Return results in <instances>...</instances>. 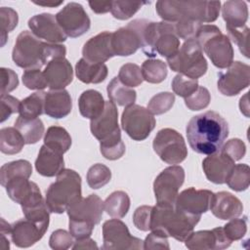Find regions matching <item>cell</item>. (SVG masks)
I'll return each mask as SVG.
<instances>
[{
    "label": "cell",
    "mask_w": 250,
    "mask_h": 250,
    "mask_svg": "<svg viewBox=\"0 0 250 250\" xmlns=\"http://www.w3.org/2000/svg\"><path fill=\"white\" fill-rule=\"evenodd\" d=\"M189 146L200 154L218 152L229 136L228 122L218 112L209 110L193 116L186 128Z\"/></svg>",
    "instance_id": "1"
},
{
    "label": "cell",
    "mask_w": 250,
    "mask_h": 250,
    "mask_svg": "<svg viewBox=\"0 0 250 250\" xmlns=\"http://www.w3.org/2000/svg\"><path fill=\"white\" fill-rule=\"evenodd\" d=\"M65 54V46L45 42L32 32L23 30L17 37L12 59L19 67L25 70L40 69L54 59L64 58Z\"/></svg>",
    "instance_id": "2"
},
{
    "label": "cell",
    "mask_w": 250,
    "mask_h": 250,
    "mask_svg": "<svg viewBox=\"0 0 250 250\" xmlns=\"http://www.w3.org/2000/svg\"><path fill=\"white\" fill-rule=\"evenodd\" d=\"M156 12L163 21L188 20L202 22L215 21L220 13V1H157Z\"/></svg>",
    "instance_id": "3"
},
{
    "label": "cell",
    "mask_w": 250,
    "mask_h": 250,
    "mask_svg": "<svg viewBox=\"0 0 250 250\" xmlns=\"http://www.w3.org/2000/svg\"><path fill=\"white\" fill-rule=\"evenodd\" d=\"M201 216L188 214L174 205L152 206L150 229L158 230L178 241L185 242L192 233Z\"/></svg>",
    "instance_id": "4"
},
{
    "label": "cell",
    "mask_w": 250,
    "mask_h": 250,
    "mask_svg": "<svg viewBox=\"0 0 250 250\" xmlns=\"http://www.w3.org/2000/svg\"><path fill=\"white\" fill-rule=\"evenodd\" d=\"M81 177L71 169H63L46 190L45 202L50 212L62 214L81 198Z\"/></svg>",
    "instance_id": "5"
},
{
    "label": "cell",
    "mask_w": 250,
    "mask_h": 250,
    "mask_svg": "<svg viewBox=\"0 0 250 250\" xmlns=\"http://www.w3.org/2000/svg\"><path fill=\"white\" fill-rule=\"evenodd\" d=\"M194 39L216 67L227 68L233 62L231 42L216 25L201 24Z\"/></svg>",
    "instance_id": "6"
},
{
    "label": "cell",
    "mask_w": 250,
    "mask_h": 250,
    "mask_svg": "<svg viewBox=\"0 0 250 250\" xmlns=\"http://www.w3.org/2000/svg\"><path fill=\"white\" fill-rule=\"evenodd\" d=\"M169 67L192 79L203 76L208 68L203 51L195 39L184 42L175 55L167 59Z\"/></svg>",
    "instance_id": "7"
},
{
    "label": "cell",
    "mask_w": 250,
    "mask_h": 250,
    "mask_svg": "<svg viewBox=\"0 0 250 250\" xmlns=\"http://www.w3.org/2000/svg\"><path fill=\"white\" fill-rule=\"evenodd\" d=\"M152 146L159 158L168 164H179L188 156L183 136L171 128L159 130L153 139Z\"/></svg>",
    "instance_id": "8"
},
{
    "label": "cell",
    "mask_w": 250,
    "mask_h": 250,
    "mask_svg": "<svg viewBox=\"0 0 250 250\" xmlns=\"http://www.w3.org/2000/svg\"><path fill=\"white\" fill-rule=\"evenodd\" d=\"M156 124L153 114L139 104L126 106L121 116V126L125 133L134 141L146 140Z\"/></svg>",
    "instance_id": "9"
},
{
    "label": "cell",
    "mask_w": 250,
    "mask_h": 250,
    "mask_svg": "<svg viewBox=\"0 0 250 250\" xmlns=\"http://www.w3.org/2000/svg\"><path fill=\"white\" fill-rule=\"evenodd\" d=\"M92 135L100 141V145H113L122 141L118 125V110L115 104L106 101L104 111L90 122Z\"/></svg>",
    "instance_id": "10"
},
{
    "label": "cell",
    "mask_w": 250,
    "mask_h": 250,
    "mask_svg": "<svg viewBox=\"0 0 250 250\" xmlns=\"http://www.w3.org/2000/svg\"><path fill=\"white\" fill-rule=\"evenodd\" d=\"M185 181V170L179 165L165 168L154 180L153 191L157 204L174 205Z\"/></svg>",
    "instance_id": "11"
},
{
    "label": "cell",
    "mask_w": 250,
    "mask_h": 250,
    "mask_svg": "<svg viewBox=\"0 0 250 250\" xmlns=\"http://www.w3.org/2000/svg\"><path fill=\"white\" fill-rule=\"evenodd\" d=\"M103 249L131 250L143 248V240L131 235L127 226L117 218L103 225Z\"/></svg>",
    "instance_id": "12"
},
{
    "label": "cell",
    "mask_w": 250,
    "mask_h": 250,
    "mask_svg": "<svg viewBox=\"0 0 250 250\" xmlns=\"http://www.w3.org/2000/svg\"><path fill=\"white\" fill-rule=\"evenodd\" d=\"M57 21L66 36L75 38L85 34L91 26V21L83 6L76 2L66 4L56 15Z\"/></svg>",
    "instance_id": "13"
},
{
    "label": "cell",
    "mask_w": 250,
    "mask_h": 250,
    "mask_svg": "<svg viewBox=\"0 0 250 250\" xmlns=\"http://www.w3.org/2000/svg\"><path fill=\"white\" fill-rule=\"evenodd\" d=\"M218 90L224 96L232 97L246 89L250 83V66L239 61L232 62L225 71L218 73Z\"/></svg>",
    "instance_id": "14"
},
{
    "label": "cell",
    "mask_w": 250,
    "mask_h": 250,
    "mask_svg": "<svg viewBox=\"0 0 250 250\" xmlns=\"http://www.w3.org/2000/svg\"><path fill=\"white\" fill-rule=\"evenodd\" d=\"M28 179L22 176L16 177L4 186L9 197L16 203L21 204V208L31 207L45 201L38 186Z\"/></svg>",
    "instance_id": "15"
},
{
    "label": "cell",
    "mask_w": 250,
    "mask_h": 250,
    "mask_svg": "<svg viewBox=\"0 0 250 250\" xmlns=\"http://www.w3.org/2000/svg\"><path fill=\"white\" fill-rule=\"evenodd\" d=\"M143 20H134L126 26L112 32V48L115 56L127 57L142 47L141 28Z\"/></svg>",
    "instance_id": "16"
},
{
    "label": "cell",
    "mask_w": 250,
    "mask_h": 250,
    "mask_svg": "<svg viewBox=\"0 0 250 250\" xmlns=\"http://www.w3.org/2000/svg\"><path fill=\"white\" fill-rule=\"evenodd\" d=\"M104 201L97 194H90L86 198H79L66 210L69 220L98 225L103 217Z\"/></svg>",
    "instance_id": "17"
},
{
    "label": "cell",
    "mask_w": 250,
    "mask_h": 250,
    "mask_svg": "<svg viewBox=\"0 0 250 250\" xmlns=\"http://www.w3.org/2000/svg\"><path fill=\"white\" fill-rule=\"evenodd\" d=\"M28 27L31 32L41 40L52 44H60L67 38L66 34L59 25L56 16L42 13L28 20Z\"/></svg>",
    "instance_id": "18"
},
{
    "label": "cell",
    "mask_w": 250,
    "mask_h": 250,
    "mask_svg": "<svg viewBox=\"0 0 250 250\" xmlns=\"http://www.w3.org/2000/svg\"><path fill=\"white\" fill-rule=\"evenodd\" d=\"M213 192L208 189L188 188L180 192L175 200V206L188 214L201 216L210 208Z\"/></svg>",
    "instance_id": "19"
},
{
    "label": "cell",
    "mask_w": 250,
    "mask_h": 250,
    "mask_svg": "<svg viewBox=\"0 0 250 250\" xmlns=\"http://www.w3.org/2000/svg\"><path fill=\"white\" fill-rule=\"evenodd\" d=\"M112 32L103 31L90 38L83 46V59L92 62L104 63L115 56L112 48Z\"/></svg>",
    "instance_id": "20"
},
{
    "label": "cell",
    "mask_w": 250,
    "mask_h": 250,
    "mask_svg": "<svg viewBox=\"0 0 250 250\" xmlns=\"http://www.w3.org/2000/svg\"><path fill=\"white\" fill-rule=\"evenodd\" d=\"M234 167V160L219 150L210 154L202 161V168L206 178L214 184H225Z\"/></svg>",
    "instance_id": "21"
},
{
    "label": "cell",
    "mask_w": 250,
    "mask_h": 250,
    "mask_svg": "<svg viewBox=\"0 0 250 250\" xmlns=\"http://www.w3.org/2000/svg\"><path fill=\"white\" fill-rule=\"evenodd\" d=\"M43 73L51 90L64 89L73 79L72 66L65 58L50 61L46 64Z\"/></svg>",
    "instance_id": "22"
},
{
    "label": "cell",
    "mask_w": 250,
    "mask_h": 250,
    "mask_svg": "<svg viewBox=\"0 0 250 250\" xmlns=\"http://www.w3.org/2000/svg\"><path fill=\"white\" fill-rule=\"evenodd\" d=\"M42 229L32 221L24 218L16 221L11 225V240L21 248H27L34 245L45 234Z\"/></svg>",
    "instance_id": "23"
},
{
    "label": "cell",
    "mask_w": 250,
    "mask_h": 250,
    "mask_svg": "<svg viewBox=\"0 0 250 250\" xmlns=\"http://www.w3.org/2000/svg\"><path fill=\"white\" fill-rule=\"evenodd\" d=\"M212 214L221 220H231L239 217L243 211L241 201L228 191L213 193L210 208Z\"/></svg>",
    "instance_id": "24"
},
{
    "label": "cell",
    "mask_w": 250,
    "mask_h": 250,
    "mask_svg": "<svg viewBox=\"0 0 250 250\" xmlns=\"http://www.w3.org/2000/svg\"><path fill=\"white\" fill-rule=\"evenodd\" d=\"M72 109V101L64 89L50 90L45 97V114L52 118L60 119L67 116Z\"/></svg>",
    "instance_id": "25"
},
{
    "label": "cell",
    "mask_w": 250,
    "mask_h": 250,
    "mask_svg": "<svg viewBox=\"0 0 250 250\" xmlns=\"http://www.w3.org/2000/svg\"><path fill=\"white\" fill-rule=\"evenodd\" d=\"M63 154L55 151L43 145L40 147L38 156L35 160V168L38 174L44 177L57 176L64 169Z\"/></svg>",
    "instance_id": "26"
},
{
    "label": "cell",
    "mask_w": 250,
    "mask_h": 250,
    "mask_svg": "<svg viewBox=\"0 0 250 250\" xmlns=\"http://www.w3.org/2000/svg\"><path fill=\"white\" fill-rule=\"evenodd\" d=\"M108 73L107 66L104 63L92 62L85 59H80L75 65V74L77 78L86 84H98L106 78Z\"/></svg>",
    "instance_id": "27"
},
{
    "label": "cell",
    "mask_w": 250,
    "mask_h": 250,
    "mask_svg": "<svg viewBox=\"0 0 250 250\" xmlns=\"http://www.w3.org/2000/svg\"><path fill=\"white\" fill-rule=\"evenodd\" d=\"M104 104L103 95L96 90H86L78 99L80 114L90 120L97 118L104 111Z\"/></svg>",
    "instance_id": "28"
},
{
    "label": "cell",
    "mask_w": 250,
    "mask_h": 250,
    "mask_svg": "<svg viewBox=\"0 0 250 250\" xmlns=\"http://www.w3.org/2000/svg\"><path fill=\"white\" fill-rule=\"evenodd\" d=\"M222 16L229 27L242 28L248 20V8L244 1H226Z\"/></svg>",
    "instance_id": "29"
},
{
    "label": "cell",
    "mask_w": 250,
    "mask_h": 250,
    "mask_svg": "<svg viewBox=\"0 0 250 250\" xmlns=\"http://www.w3.org/2000/svg\"><path fill=\"white\" fill-rule=\"evenodd\" d=\"M15 128L21 134L25 144H36L44 134V124L39 118H24L19 116L15 121Z\"/></svg>",
    "instance_id": "30"
},
{
    "label": "cell",
    "mask_w": 250,
    "mask_h": 250,
    "mask_svg": "<svg viewBox=\"0 0 250 250\" xmlns=\"http://www.w3.org/2000/svg\"><path fill=\"white\" fill-rule=\"evenodd\" d=\"M107 96L109 100L120 106H129L134 104L137 93L133 88L124 85L118 77H114L107 85Z\"/></svg>",
    "instance_id": "31"
},
{
    "label": "cell",
    "mask_w": 250,
    "mask_h": 250,
    "mask_svg": "<svg viewBox=\"0 0 250 250\" xmlns=\"http://www.w3.org/2000/svg\"><path fill=\"white\" fill-rule=\"evenodd\" d=\"M44 145L63 154L71 146V137L64 128L61 126H51L45 133Z\"/></svg>",
    "instance_id": "32"
},
{
    "label": "cell",
    "mask_w": 250,
    "mask_h": 250,
    "mask_svg": "<svg viewBox=\"0 0 250 250\" xmlns=\"http://www.w3.org/2000/svg\"><path fill=\"white\" fill-rule=\"evenodd\" d=\"M104 211L112 218H123L129 211V195L122 190H116L110 193L104 202Z\"/></svg>",
    "instance_id": "33"
},
{
    "label": "cell",
    "mask_w": 250,
    "mask_h": 250,
    "mask_svg": "<svg viewBox=\"0 0 250 250\" xmlns=\"http://www.w3.org/2000/svg\"><path fill=\"white\" fill-rule=\"evenodd\" d=\"M46 92L38 91L21 101L20 116L24 118H37L45 113Z\"/></svg>",
    "instance_id": "34"
},
{
    "label": "cell",
    "mask_w": 250,
    "mask_h": 250,
    "mask_svg": "<svg viewBox=\"0 0 250 250\" xmlns=\"http://www.w3.org/2000/svg\"><path fill=\"white\" fill-rule=\"evenodd\" d=\"M25 142L15 127H5L0 131V150L5 154L19 153Z\"/></svg>",
    "instance_id": "35"
},
{
    "label": "cell",
    "mask_w": 250,
    "mask_h": 250,
    "mask_svg": "<svg viewBox=\"0 0 250 250\" xmlns=\"http://www.w3.org/2000/svg\"><path fill=\"white\" fill-rule=\"evenodd\" d=\"M32 174V167L29 161L24 159L15 160L2 165L0 169V183L1 186H5L8 181L16 177L29 178Z\"/></svg>",
    "instance_id": "36"
},
{
    "label": "cell",
    "mask_w": 250,
    "mask_h": 250,
    "mask_svg": "<svg viewBox=\"0 0 250 250\" xmlns=\"http://www.w3.org/2000/svg\"><path fill=\"white\" fill-rule=\"evenodd\" d=\"M144 80L148 83H161L167 76V65L164 62L157 59L145 61L141 67Z\"/></svg>",
    "instance_id": "37"
},
{
    "label": "cell",
    "mask_w": 250,
    "mask_h": 250,
    "mask_svg": "<svg viewBox=\"0 0 250 250\" xmlns=\"http://www.w3.org/2000/svg\"><path fill=\"white\" fill-rule=\"evenodd\" d=\"M185 244L191 250H216V234L213 229L192 231V233L186 239Z\"/></svg>",
    "instance_id": "38"
},
{
    "label": "cell",
    "mask_w": 250,
    "mask_h": 250,
    "mask_svg": "<svg viewBox=\"0 0 250 250\" xmlns=\"http://www.w3.org/2000/svg\"><path fill=\"white\" fill-rule=\"evenodd\" d=\"M226 183L231 189L235 191H242L247 189L250 184L249 166L247 164L234 165Z\"/></svg>",
    "instance_id": "39"
},
{
    "label": "cell",
    "mask_w": 250,
    "mask_h": 250,
    "mask_svg": "<svg viewBox=\"0 0 250 250\" xmlns=\"http://www.w3.org/2000/svg\"><path fill=\"white\" fill-rule=\"evenodd\" d=\"M87 184L93 189L104 187L111 179V171L104 164L97 163L91 166L87 172Z\"/></svg>",
    "instance_id": "40"
},
{
    "label": "cell",
    "mask_w": 250,
    "mask_h": 250,
    "mask_svg": "<svg viewBox=\"0 0 250 250\" xmlns=\"http://www.w3.org/2000/svg\"><path fill=\"white\" fill-rule=\"evenodd\" d=\"M19 21L18 13L10 7L0 8V31H1V47H3L7 41L8 33L12 31Z\"/></svg>",
    "instance_id": "41"
},
{
    "label": "cell",
    "mask_w": 250,
    "mask_h": 250,
    "mask_svg": "<svg viewBox=\"0 0 250 250\" xmlns=\"http://www.w3.org/2000/svg\"><path fill=\"white\" fill-rule=\"evenodd\" d=\"M118 78L124 85L130 88L137 87L144 81L141 67L138 64L132 62L125 63L120 67Z\"/></svg>",
    "instance_id": "42"
},
{
    "label": "cell",
    "mask_w": 250,
    "mask_h": 250,
    "mask_svg": "<svg viewBox=\"0 0 250 250\" xmlns=\"http://www.w3.org/2000/svg\"><path fill=\"white\" fill-rule=\"evenodd\" d=\"M146 2H135V1H112L111 14L117 20H128L135 15Z\"/></svg>",
    "instance_id": "43"
},
{
    "label": "cell",
    "mask_w": 250,
    "mask_h": 250,
    "mask_svg": "<svg viewBox=\"0 0 250 250\" xmlns=\"http://www.w3.org/2000/svg\"><path fill=\"white\" fill-rule=\"evenodd\" d=\"M175 103V95L170 92H161L153 96L147 104V109L154 115L170 110Z\"/></svg>",
    "instance_id": "44"
},
{
    "label": "cell",
    "mask_w": 250,
    "mask_h": 250,
    "mask_svg": "<svg viewBox=\"0 0 250 250\" xmlns=\"http://www.w3.org/2000/svg\"><path fill=\"white\" fill-rule=\"evenodd\" d=\"M197 79H192L183 74H177L172 81L173 92L184 99L191 95L198 88Z\"/></svg>",
    "instance_id": "45"
},
{
    "label": "cell",
    "mask_w": 250,
    "mask_h": 250,
    "mask_svg": "<svg viewBox=\"0 0 250 250\" xmlns=\"http://www.w3.org/2000/svg\"><path fill=\"white\" fill-rule=\"evenodd\" d=\"M211 101V95L207 88L198 86V88L188 97L185 98V104L190 110H200L207 107Z\"/></svg>",
    "instance_id": "46"
},
{
    "label": "cell",
    "mask_w": 250,
    "mask_h": 250,
    "mask_svg": "<svg viewBox=\"0 0 250 250\" xmlns=\"http://www.w3.org/2000/svg\"><path fill=\"white\" fill-rule=\"evenodd\" d=\"M223 230L228 239L231 242L233 240L241 239L247 231V218L243 217L242 219H231L223 227Z\"/></svg>",
    "instance_id": "47"
},
{
    "label": "cell",
    "mask_w": 250,
    "mask_h": 250,
    "mask_svg": "<svg viewBox=\"0 0 250 250\" xmlns=\"http://www.w3.org/2000/svg\"><path fill=\"white\" fill-rule=\"evenodd\" d=\"M22 83L29 90H43L48 87L43 71L40 69H26L22 74Z\"/></svg>",
    "instance_id": "48"
},
{
    "label": "cell",
    "mask_w": 250,
    "mask_h": 250,
    "mask_svg": "<svg viewBox=\"0 0 250 250\" xmlns=\"http://www.w3.org/2000/svg\"><path fill=\"white\" fill-rule=\"evenodd\" d=\"M228 30V37L229 40H231L233 43L237 45L239 48V51L244 55V57L249 58L248 53V34H249V27L244 25L242 29L239 28H232L226 26Z\"/></svg>",
    "instance_id": "49"
},
{
    "label": "cell",
    "mask_w": 250,
    "mask_h": 250,
    "mask_svg": "<svg viewBox=\"0 0 250 250\" xmlns=\"http://www.w3.org/2000/svg\"><path fill=\"white\" fill-rule=\"evenodd\" d=\"M176 35L184 39L185 41L189 40V39H194L196 32L201 25V23L192 21H188V20H180L176 22L173 23Z\"/></svg>",
    "instance_id": "50"
},
{
    "label": "cell",
    "mask_w": 250,
    "mask_h": 250,
    "mask_svg": "<svg viewBox=\"0 0 250 250\" xmlns=\"http://www.w3.org/2000/svg\"><path fill=\"white\" fill-rule=\"evenodd\" d=\"M73 243V236L70 232L64 229H57L53 231L49 239V245L54 250L68 249L72 247Z\"/></svg>",
    "instance_id": "51"
},
{
    "label": "cell",
    "mask_w": 250,
    "mask_h": 250,
    "mask_svg": "<svg viewBox=\"0 0 250 250\" xmlns=\"http://www.w3.org/2000/svg\"><path fill=\"white\" fill-rule=\"evenodd\" d=\"M143 248L145 250H156V249H170L168 236L158 230H151L143 242Z\"/></svg>",
    "instance_id": "52"
},
{
    "label": "cell",
    "mask_w": 250,
    "mask_h": 250,
    "mask_svg": "<svg viewBox=\"0 0 250 250\" xmlns=\"http://www.w3.org/2000/svg\"><path fill=\"white\" fill-rule=\"evenodd\" d=\"M152 206L143 205L138 207L133 214V223L135 227L143 231L150 229V217Z\"/></svg>",
    "instance_id": "53"
},
{
    "label": "cell",
    "mask_w": 250,
    "mask_h": 250,
    "mask_svg": "<svg viewBox=\"0 0 250 250\" xmlns=\"http://www.w3.org/2000/svg\"><path fill=\"white\" fill-rule=\"evenodd\" d=\"M0 74H1L0 94L1 96L9 95V93L14 91L19 85L18 75L13 69L6 68V67L0 68Z\"/></svg>",
    "instance_id": "54"
},
{
    "label": "cell",
    "mask_w": 250,
    "mask_h": 250,
    "mask_svg": "<svg viewBox=\"0 0 250 250\" xmlns=\"http://www.w3.org/2000/svg\"><path fill=\"white\" fill-rule=\"evenodd\" d=\"M220 150L229 155L234 161H236L240 160L245 155L246 146L240 139L235 138L228 141Z\"/></svg>",
    "instance_id": "55"
},
{
    "label": "cell",
    "mask_w": 250,
    "mask_h": 250,
    "mask_svg": "<svg viewBox=\"0 0 250 250\" xmlns=\"http://www.w3.org/2000/svg\"><path fill=\"white\" fill-rule=\"evenodd\" d=\"M1 115H0V121L4 122L7 120L13 113L19 112L21 101H19L17 98L10 96V95H4L1 96Z\"/></svg>",
    "instance_id": "56"
},
{
    "label": "cell",
    "mask_w": 250,
    "mask_h": 250,
    "mask_svg": "<svg viewBox=\"0 0 250 250\" xmlns=\"http://www.w3.org/2000/svg\"><path fill=\"white\" fill-rule=\"evenodd\" d=\"M94 227L95 226H93V225L83 223V222H78V221L69 220V222H68L69 232L76 239L90 237V235L92 234V231L94 229Z\"/></svg>",
    "instance_id": "57"
},
{
    "label": "cell",
    "mask_w": 250,
    "mask_h": 250,
    "mask_svg": "<svg viewBox=\"0 0 250 250\" xmlns=\"http://www.w3.org/2000/svg\"><path fill=\"white\" fill-rule=\"evenodd\" d=\"M101 153L103 156L108 160H116L123 156L125 153V145L123 141L107 146H100Z\"/></svg>",
    "instance_id": "58"
},
{
    "label": "cell",
    "mask_w": 250,
    "mask_h": 250,
    "mask_svg": "<svg viewBox=\"0 0 250 250\" xmlns=\"http://www.w3.org/2000/svg\"><path fill=\"white\" fill-rule=\"evenodd\" d=\"M0 229H1V248L3 250H7L10 248L9 236H11V225L8 224L3 218H1Z\"/></svg>",
    "instance_id": "59"
},
{
    "label": "cell",
    "mask_w": 250,
    "mask_h": 250,
    "mask_svg": "<svg viewBox=\"0 0 250 250\" xmlns=\"http://www.w3.org/2000/svg\"><path fill=\"white\" fill-rule=\"evenodd\" d=\"M215 234H216V242H217V248L216 250H221V249H226L228 248L230 244H231V241L228 239V237L226 236L224 230H223V228L221 227H218V228H215L213 229Z\"/></svg>",
    "instance_id": "60"
},
{
    "label": "cell",
    "mask_w": 250,
    "mask_h": 250,
    "mask_svg": "<svg viewBox=\"0 0 250 250\" xmlns=\"http://www.w3.org/2000/svg\"><path fill=\"white\" fill-rule=\"evenodd\" d=\"M112 1H89L91 10L96 14H105L111 10Z\"/></svg>",
    "instance_id": "61"
},
{
    "label": "cell",
    "mask_w": 250,
    "mask_h": 250,
    "mask_svg": "<svg viewBox=\"0 0 250 250\" xmlns=\"http://www.w3.org/2000/svg\"><path fill=\"white\" fill-rule=\"evenodd\" d=\"M72 249H98V245L96 241L91 239L90 237L76 239L72 245Z\"/></svg>",
    "instance_id": "62"
},
{
    "label": "cell",
    "mask_w": 250,
    "mask_h": 250,
    "mask_svg": "<svg viewBox=\"0 0 250 250\" xmlns=\"http://www.w3.org/2000/svg\"><path fill=\"white\" fill-rule=\"evenodd\" d=\"M248 94L249 93H246L241 99H240V102H239V108H240V111L246 116L248 117L249 116V103H248Z\"/></svg>",
    "instance_id": "63"
},
{
    "label": "cell",
    "mask_w": 250,
    "mask_h": 250,
    "mask_svg": "<svg viewBox=\"0 0 250 250\" xmlns=\"http://www.w3.org/2000/svg\"><path fill=\"white\" fill-rule=\"evenodd\" d=\"M62 2L63 1H58V2H56V1H39V2L33 1L34 4L39 5V6H43V7H58L61 4H62Z\"/></svg>",
    "instance_id": "64"
}]
</instances>
